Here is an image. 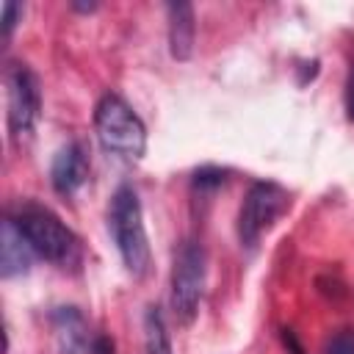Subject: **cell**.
I'll return each mask as SVG.
<instances>
[{"label": "cell", "instance_id": "cell-1", "mask_svg": "<svg viewBox=\"0 0 354 354\" xmlns=\"http://www.w3.org/2000/svg\"><path fill=\"white\" fill-rule=\"evenodd\" d=\"M8 218L17 224V230L25 235L36 257L55 263L58 268H75L83 260L80 238L47 207L39 202H19Z\"/></svg>", "mask_w": 354, "mask_h": 354}, {"label": "cell", "instance_id": "cell-2", "mask_svg": "<svg viewBox=\"0 0 354 354\" xmlns=\"http://www.w3.org/2000/svg\"><path fill=\"white\" fill-rule=\"evenodd\" d=\"M108 230L116 243V252L124 263V268L141 279L149 271V241L144 227V210L141 199L133 185H119L108 205Z\"/></svg>", "mask_w": 354, "mask_h": 354}, {"label": "cell", "instance_id": "cell-3", "mask_svg": "<svg viewBox=\"0 0 354 354\" xmlns=\"http://www.w3.org/2000/svg\"><path fill=\"white\" fill-rule=\"evenodd\" d=\"M94 130L102 149L124 160H138L147 149V127L119 94L100 97L94 108Z\"/></svg>", "mask_w": 354, "mask_h": 354}, {"label": "cell", "instance_id": "cell-4", "mask_svg": "<svg viewBox=\"0 0 354 354\" xmlns=\"http://www.w3.org/2000/svg\"><path fill=\"white\" fill-rule=\"evenodd\" d=\"M205 279H207L205 246L196 238H185L174 249V263H171V313L177 324L188 326L196 318L205 293Z\"/></svg>", "mask_w": 354, "mask_h": 354}, {"label": "cell", "instance_id": "cell-5", "mask_svg": "<svg viewBox=\"0 0 354 354\" xmlns=\"http://www.w3.org/2000/svg\"><path fill=\"white\" fill-rule=\"evenodd\" d=\"M290 196L279 183L271 180H257L249 185L241 210H238V241L252 249L257 246V241L263 238L266 230H271V224L288 210Z\"/></svg>", "mask_w": 354, "mask_h": 354}, {"label": "cell", "instance_id": "cell-6", "mask_svg": "<svg viewBox=\"0 0 354 354\" xmlns=\"http://www.w3.org/2000/svg\"><path fill=\"white\" fill-rule=\"evenodd\" d=\"M6 105H8V130L19 141L30 136L41 113V88L39 77L28 64H8L6 69Z\"/></svg>", "mask_w": 354, "mask_h": 354}, {"label": "cell", "instance_id": "cell-7", "mask_svg": "<svg viewBox=\"0 0 354 354\" xmlns=\"http://www.w3.org/2000/svg\"><path fill=\"white\" fill-rule=\"evenodd\" d=\"M88 180V155L83 144L69 141L61 147L50 166V183L61 196H72L83 183Z\"/></svg>", "mask_w": 354, "mask_h": 354}, {"label": "cell", "instance_id": "cell-8", "mask_svg": "<svg viewBox=\"0 0 354 354\" xmlns=\"http://www.w3.org/2000/svg\"><path fill=\"white\" fill-rule=\"evenodd\" d=\"M53 326L61 343L64 354H88L94 351L97 337L88 335V324L86 318L77 313V307H58L53 313Z\"/></svg>", "mask_w": 354, "mask_h": 354}, {"label": "cell", "instance_id": "cell-9", "mask_svg": "<svg viewBox=\"0 0 354 354\" xmlns=\"http://www.w3.org/2000/svg\"><path fill=\"white\" fill-rule=\"evenodd\" d=\"M169 53L177 61H188L196 41V17L191 3H169Z\"/></svg>", "mask_w": 354, "mask_h": 354}, {"label": "cell", "instance_id": "cell-10", "mask_svg": "<svg viewBox=\"0 0 354 354\" xmlns=\"http://www.w3.org/2000/svg\"><path fill=\"white\" fill-rule=\"evenodd\" d=\"M36 252L30 249V243L25 241V235L17 230V224L6 216L3 221V232H0V274L6 279L25 274L33 263Z\"/></svg>", "mask_w": 354, "mask_h": 354}, {"label": "cell", "instance_id": "cell-11", "mask_svg": "<svg viewBox=\"0 0 354 354\" xmlns=\"http://www.w3.org/2000/svg\"><path fill=\"white\" fill-rule=\"evenodd\" d=\"M144 351L147 354H171L169 332L158 307H147L144 313Z\"/></svg>", "mask_w": 354, "mask_h": 354}, {"label": "cell", "instance_id": "cell-12", "mask_svg": "<svg viewBox=\"0 0 354 354\" xmlns=\"http://www.w3.org/2000/svg\"><path fill=\"white\" fill-rule=\"evenodd\" d=\"M227 183V169L221 166H202L194 171V188L199 191H216Z\"/></svg>", "mask_w": 354, "mask_h": 354}, {"label": "cell", "instance_id": "cell-13", "mask_svg": "<svg viewBox=\"0 0 354 354\" xmlns=\"http://www.w3.org/2000/svg\"><path fill=\"white\" fill-rule=\"evenodd\" d=\"M324 354H354V326L337 329V332L326 340Z\"/></svg>", "mask_w": 354, "mask_h": 354}, {"label": "cell", "instance_id": "cell-14", "mask_svg": "<svg viewBox=\"0 0 354 354\" xmlns=\"http://www.w3.org/2000/svg\"><path fill=\"white\" fill-rule=\"evenodd\" d=\"M22 11H25V6L22 3H3L0 6V14H3V39L8 41L11 39V33H14V28H17V22H19V17H22Z\"/></svg>", "mask_w": 354, "mask_h": 354}, {"label": "cell", "instance_id": "cell-15", "mask_svg": "<svg viewBox=\"0 0 354 354\" xmlns=\"http://www.w3.org/2000/svg\"><path fill=\"white\" fill-rule=\"evenodd\" d=\"M346 113H348V119L354 122V58H351L348 77H346Z\"/></svg>", "mask_w": 354, "mask_h": 354}, {"label": "cell", "instance_id": "cell-16", "mask_svg": "<svg viewBox=\"0 0 354 354\" xmlns=\"http://www.w3.org/2000/svg\"><path fill=\"white\" fill-rule=\"evenodd\" d=\"M282 343H285L288 354H304V348H301L299 337L293 335V329H282Z\"/></svg>", "mask_w": 354, "mask_h": 354}, {"label": "cell", "instance_id": "cell-17", "mask_svg": "<svg viewBox=\"0 0 354 354\" xmlns=\"http://www.w3.org/2000/svg\"><path fill=\"white\" fill-rule=\"evenodd\" d=\"M91 354H113V340L105 337V335H97V343H94Z\"/></svg>", "mask_w": 354, "mask_h": 354}, {"label": "cell", "instance_id": "cell-18", "mask_svg": "<svg viewBox=\"0 0 354 354\" xmlns=\"http://www.w3.org/2000/svg\"><path fill=\"white\" fill-rule=\"evenodd\" d=\"M72 8H75V11H86V14H88V11H94V8H97V3H91V6H86V3H72Z\"/></svg>", "mask_w": 354, "mask_h": 354}]
</instances>
